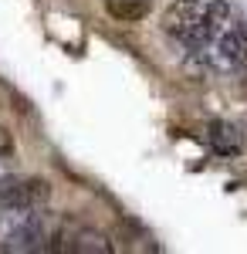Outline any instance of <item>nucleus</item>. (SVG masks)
<instances>
[{"label":"nucleus","instance_id":"nucleus-7","mask_svg":"<svg viewBox=\"0 0 247 254\" xmlns=\"http://www.w3.org/2000/svg\"><path fill=\"white\" fill-rule=\"evenodd\" d=\"M244 68H247V34H244Z\"/></svg>","mask_w":247,"mask_h":254},{"label":"nucleus","instance_id":"nucleus-6","mask_svg":"<svg viewBox=\"0 0 247 254\" xmlns=\"http://www.w3.org/2000/svg\"><path fill=\"white\" fill-rule=\"evenodd\" d=\"M10 153H14V136L0 126V156H10Z\"/></svg>","mask_w":247,"mask_h":254},{"label":"nucleus","instance_id":"nucleus-5","mask_svg":"<svg viewBox=\"0 0 247 254\" xmlns=\"http://www.w3.org/2000/svg\"><path fill=\"white\" fill-rule=\"evenodd\" d=\"M176 7L193 17L210 20V24H224L227 17V0H176Z\"/></svg>","mask_w":247,"mask_h":254},{"label":"nucleus","instance_id":"nucleus-1","mask_svg":"<svg viewBox=\"0 0 247 254\" xmlns=\"http://www.w3.org/2000/svg\"><path fill=\"white\" fill-rule=\"evenodd\" d=\"M166 31H170L183 48L203 51V48H210V41L217 38L220 24H210V20H203V17H193V14L180 10V7L173 3V10L166 14Z\"/></svg>","mask_w":247,"mask_h":254},{"label":"nucleus","instance_id":"nucleus-2","mask_svg":"<svg viewBox=\"0 0 247 254\" xmlns=\"http://www.w3.org/2000/svg\"><path fill=\"white\" fill-rule=\"evenodd\" d=\"M58 251H75V254H109L112 251V241L95 231V227H68V231H61L55 234V244Z\"/></svg>","mask_w":247,"mask_h":254},{"label":"nucleus","instance_id":"nucleus-4","mask_svg":"<svg viewBox=\"0 0 247 254\" xmlns=\"http://www.w3.org/2000/svg\"><path fill=\"white\" fill-rule=\"evenodd\" d=\"M105 10L122 24H139L149 17L152 0H105Z\"/></svg>","mask_w":247,"mask_h":254},{"label":"nucleus","instance_id":"nucleus-3","mask_svg":"<svg viewBox=\"0 0 247 254\" xmlns=\"http://www.w3.org/2000/svg\"><path fill=\"white\" fill-rule=\"evenodd\" d=\"M207 142H210V149L220 153V156H241V149H244V132H241L234 122L217 119V122L207 126Z\"/></svg>","mask_w":247,"mask_h":254}]
</instances>
